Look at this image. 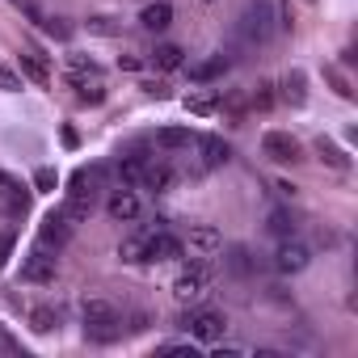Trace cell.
Returning <instances> with one entry per match:
<instances>
[{
  "instance_id": "cell-1",
  "label": "cell",
  "mask_w": 358,
  "mask_h": 358,
  "mask_svg": "<svg viewBox=\"0 0 358 358\" xmlns=\"http://www.w3.org/2000/svg\"><path fill=\"white\" fill-rule=\"evenodd\" d=\"M85 333L97 337V341H110L118 337V316L106 299H85Z\"/></svg>"
},
{
  "instance_id": "cell-2",
  "label": "cell",
  "mask_w": 358,
  "mask_h": 358,
  "mask_svg": "<svg viewBox=\"0 0 358 358\" xmlns=\"http://www.w3.org/2000/svg\"><path fill=\"white\" fill-rule=\"evenodd\" d=\"M262 152H266L270 160H278V164H295V160H303L299 139H295V135H287V131H270V135L262 139Z\"/></svg>"
},
{
  "instance_id": "cell-3",
  "label": "cell",
  "mask_w": 358,
  "mask_h": 358,
  "mask_svg": "<svg viewBox=\"0 0 358 358\" xmlns=\"http://www.w3.org/2000/svg\"><path fill=\"white\" fill-rule=\"evenodd\" d=\"M186 329H190L199 341H220L228 324H224L220 312H207V308H203V312H190V316H186Z\"/></svg>"
},
{
  "instance_id": "cell-4",
  "label": "cell",
  "mask_w": 358,
  "mask_h": 358,
  "mask_svg": "<svg viewBox=\"0 0 358 358\" xmlns=\"http://www.w3.org/2000/svg\"><path fill=\"white\" fill-rule=\"evenodd\" d=\"M85 186H89V177L76 173V182H72V190H68V207H64L68 220H89V211H93V190H85Z\"/></svg>"
},
{
  "instance_id": "cell-5",
  "label": "cell",
  "mask_w": 358,
  "mask_h": 358,
  "mask_svg": "<svg viewBox=\"0 0 358 358\" xmlns=\"http://www.w3.org/2000/svg\"><path fill=\"white\" fill-rule=\"evenodd\" d=\"M308 262H312L308 245H299V241H291V236H287V241H282V249L274 253V266H278L282 274H299V270H303Z\"/></svg>"
},
{
  "instance_id": "cell-6",
  "label": "cell",
  "mask_w": 358,
  "mask_h": 358,
  "mask_svg": "<svg viewBox=\"0 0 358 358\" xmlns=\"http://www.w3.org/2000/svg\"><path fill=\"white\" fill-rule=\"evenodd\" d=\"M106 211H110V220H118V224H131V220L139 215V199H135V190H131V186L114 190V194L106 199Z\"/></svg>"
},
{
  "instance_id": "cell-7",
  "label": "cell",
  "mask_w": 358,
  "mask_h": 358,
  "mask_svg": "<svg viewBox=\"0 0 358 358\" xmlns=\"http://www.w3.org/2000/svg\"><path fill=\"white\" fill-rule=\"evenodd\" d=\"M68 236H72V220H68L64 211H59V215H47L43 228H38V241H43V245H55V249H64Z\"/></svg>"
},
{
  "instance_id": "cell-8",
  "label": "cell",
  "mask_w": 358,
  "mask_h": 358,
  "mask_svg": "<svg viewBox=\"0 0 358 358\" xmlns=\"http://www.w3.org/2000/svg\"><path fill=\"white\" fill-rule=\"evenodd\" d=\"M190 249L194 253H220L224 249V232L215 224H194L190 228Z\"/></svg>"
},
{
  "instance_id": "cell-9",
  "label": "cell",
  "mask_w": 358,
  "mask_h": 358,
  "mask_svg": "<svg viewBox=\"0 0 358 358\" xmlns=\"http://www.w3.org/2000/svg\"><path fill=\"white\" fill-rule=\"evenodd\" d=\"M194 143H199V152H203V164H207V169H220V164H228V156H232L228 139H220V135H203V139H194Z\"/></svg>"
},
{
  "instance_id": "cell-10",
  "label": "cell",
  "mask_w": 358,
  "mask_h": 358,
  "mask_svg": "<svg viewBox=\"0 0 358 358\" xmlns=\"http://www.w3.org/2000/svg\"><path fill=\"white\" fill-rule=\"evenodd\" d=\"M22 278H26V282H51V278H55V257L30 253V257L22 262Z\"/></svg>"
},
{
  "instance_id": "cell-11",
  "label": "cell",
  "mask_w": 358,
  "mask_h": 358,
  "mask_svg": "<svg viewBox=\"0 0 358 358\" xmlns=\"http://www.w3.org/2000/svg\"><path fill=\"white\" fill-rule=\"evenodd\" d=\"M173 257H182V241L169 232H156L148 241V262H173Z\"/></svg>"
},
{
  "instance_id": "cell-12",
  "label": "cell",
  "mask_w": 358,
  "mask_h": 358,
  "mask_svg": "<svg viewBox=\"0 0 358 358\" xmlns=\"http://www.w3.org/2000/svg\"><path fill=\"white\" fill-rule=\"evenodd\" d=\"M203 291H207V282H203L199 274H190V270H186L182 278H177V282H173V295H177V303H199V299H203Z\"/></svg>"
},
{
  "instance_id": "cell-13",
  "label": "cell",
  "mask_w": 358,
  "mask_h": 358,
  "mask_svg": "<svg viewBox=\"0 0 358 358\" xmlns=\"http://www.w3.org/2000/svg\"><path fill=\"white\" fill-rule=\"evenodd\" d=\"M143 186L156 190V194H169V190L177 186V173H173L169 164H152V169H143Z\"/></svg>"
},
{
  "instance_id": "cell-14",
  "label": "cell",
  "mask_w": 358,
  "mask_h": 358,
  "mask_svg": "<svg viewBox=\"0 0 358 358\" xmlns=\"http://www.w3.org/2000/svg\"><path fill=\"white\" fill-rule=\"evenodd\" d=\"M139 22H143V30H169V22H173V5L156 0V5H148V9L139 13Z\"/></svg>"
},
{
  "instance_id": "cell-15",
  "label": "cell",
  "mask_w": 358,
  "mask_h": 358,
  "mask_svg": "<svg viewBox=\"0 0 358 358\" xmlns=\"http://www.w3.org/2000/svg\"><path fill=\"white\" fill-rule=\"evenodd\" d=\"M266 30H270V9H266V5L245 9V34H249V38H266Z\"/></svg>"
},
{
  "instance_id": "cell-16",
  "label": "cell",
  "mask_w": 358,
  "mask_h": 358,
  "mask_svg": "<svg viewBox=\"0 0 358 358\" xmlns=\"http://www.w3.org/2000/svg\"><path fill=\"white\" fill-rule=\"evenodd\" d=\"M316 152H320V160H324V164H333V169H341V173L350 169V156H345L333 139H316Z\"/></svg>"
},
{
  "instance_id": "cell-17",
  "label": "cell",
  "mask_w": 358,
  "mask_h": 358,
  "mask_svg": "<svg viewBox=\"0 0 358 358\" xmlns=\"http://www.w3.org/2000/svg\"><path fill=\"white\" fill-rule=\"evenodd\" d=\"M182 55H186L182 47L164 43V47H156V51H152V64H156V68H164V72H173V68H182Z\"/></svg>"
},
{
  "instance_id": "cell-18",
  "label": "cell",
  "mask_w": 358,
  "mask_h": 358,
  "mask_svg": "<svg viewBox=\"0 0 358 358\" xmlns=\"http://www.w3.org/2000/svg\"><path fill=\"white\" fill-rule=\"evenodd\" d=\"M22 72H30L38 85H51V68H47V64H43V55H34V51H26V55H22Z\"/></svg>"
},
{
  "instance_id": "cell-19",
  "label": "cell",
  "mask_w": 358,
  "mask_h": 358,
  "mask_svg": "<svg viewBox=\"0 0 358 358\" xmlns=\"http://www.w3.org/2000/svg\"><path fill=\"white\" fill-rule=\"evenodd\" d=\"M266 228H270L274 236H282V241H287V236H295V228H299V224H295V215H291V211H270V224H266Z\"/></svg>"
},
{
  "instance_id": "cell-20",
  "label": "cell",
  "mask_w": 358,
  "mask_h": 358,
  "mask_svg": "<svg viewBox=\"0 0 358 358\" xmlns=\"http://www.w3.org/2000/svg\"><path fill=\"white\" fill-rule=\"evenodd\" d=\"M143 169H148V164H143L139 156L122 160V164H118V177H122V186H143Z\"/></svg>"
},
{
  "instance_id": "cell-21",
  "label": "cell",
  "mask_w": 358,
  "mask_h": 358,
  "mask_svg": "<svg viewBox=\"0 0 358 358\" xmlns=\"http://www.w3.org/2000/svg\"><path fill=\"white\" fill-rule=\"evenodd\" d=\"M186 110H190V114H199V118H207V114H215V110H220V101H215L211 93H190V97H186Z\"/></svg>"
},
{
  "instance_id": "cell-22",
  "label": "cell",
  "mask_w": 358,
  "mask_h": 358,
  "mask_svg": "<svg viewBox=\"0 0 358 358\" xmlns=\"http://www.w3.org/2000/svg\"><path fill=\"white\" fill-rule=\"evenodd\" d=\"M156 139H160V148H190V131L186 127H164Z\"/></svg>"
},
{
  "instance_id": "cell-23",
  "label": "cell",
  "mask_w": 358,
  "mask_h": 358,
  "mask_svg": "<svg viewBox=\"0 0 358 358\" xmlns=\"http://www.w3.org/2000/svg\"><path fill=\"white\" fill-rule=\"evenodd\" d=\"M118 257H122V262H148V245L135 241V236H127L122 249H118Z\"/></svg>"
},
{
  "instance_id": "cell-24",
  "label": "cell",
  "mask_w": 358,
  "mask_h": 358,
  "mask_svg": "<svg viewBox=\"0 0 358 358\" xmlns=\"http://www.w3.org/2000/svg\"><path fill=\"white\" fill-rule=\"evenodd\" d=\"M0 89H5V93H22V89H26L22 72H17V68H9V64H0Z\"/></svg>"
},
{
  "instance_id": "cell-25",
  "label": "cell",
  "mask_w": 358,
  "mask_h": 358,
  "mask_svg": "<svg viewBox=\"0 0 358 358\" xmlns=\"http://www.w3.org/2000/svg\"><path fill=\"white\" fill-rule=\"evenodd\" d=\"M224 68H228V59L220 55V59H207V64H199V68H194L190 76H194V80H215V76H220Z\"/></svg>"
},
{
  "instance_id": "cell-26",
  "label": "cell",
  "mask_w": 358,
  "mask_h": 358,
  "mask_svg": "<svg viewBox=\"0 0 358 358\" xmlns=\"http://www.w3.org/2000/svg\"><path fill=\"white\" fill-rule=\"evenodd\" d=\"M282 97H287V101H295V106L303 101V72H291V76L282 80Z\"/></svg>"
},
{
  "instance_id": "cell-27",
  "label": "cell",
  "mask_w": 358,
  "mask_h": 358,
  "mask_svg": "<svg viewBox=\"0 0 358 358\" xmlns=\"http://www.w3.org/2000/svg\"><path fill=\"white\" fill-rule=\"evenodd\" d=\"M30 324H34V333H51V329H55L59 320H55V312H51V308H34Z\"/></svg>"
},
{
  "instance_id": "cell-28",
  "label": "cell",
  "mask_w": 358,
  "mask_h": 358,
  "mask_svg": "<svg viewBox=\"0 0 358 358\" xmlns=\"http://www.w3.org/2000/svg\"><path fill=\"white\" fill-rule=\"evenodd\" d=\"M34 186H38L43 194H51V190L59 186V177H55V169H38V173H34Z\"/></svg>"
},
{
  "instance_id": "cell-29",
  "label": "cell",
  "mask_w": 358,
  "mask_h": 358,
  "mask_svg": "<svg viewBox=\"0 0 358 358\" xmlns=\"http://www.w3.org/2000/svg\"><path fill=\"white\" fill-rule=\"evenodd\" d=\"M9 249H13V241H9V236H0V266H5V253H9Z\"/></svg>"
},
{
  "instance_id": "cell-30",
  "label": "cell",
  "mask_w": 358,
  "mask_h": 358,
  "mask_svg": "<svg viewBox=\"0 0 358 358\" xmlns=\"http://www.w3.org/2000/svg\"><path fill=\"white\" fill-rule=\"evenodd\" d=\"M0 190H13V182H9V177H5V173H0Z\"/></svg>"
}]
</instances>
